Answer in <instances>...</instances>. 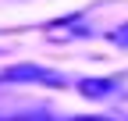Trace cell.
<instances>
[{
    "label": "cell",
    "mask_w": 128,
    "mask_h": 121,
    "mask_svg": "<svg viewBox=\"0 0 128 121\" xmlns=\"http://www.w3.org/2000/svg\"><path fill=\"white\" fill-rule=\"evenodd\" d=\"M68 121H118V118H107V114H89V118H68Z\"/></svg>",
    "instance_id": "5"
},
{
    "label": "cell",
    "mask_w": 128,
    "mask_h": 121,
    "mask_svg": "<svg viewBox=\"0 0 128 121\" xmlns=\"http://www.w3.org/2000/svg\"><path fill=\"white\" fill-rule=\"evenodd\" d=\"M110 43H114V46H121V50H128V22L118 25L114 32H110Z\"/></svg>",
    "instance_id": "4"
},
{
    "label": "cell",
    "mask_w": 128,
    "mask_h": 121,
    "mask_svg": "<svg viewBox=\"0 0 128 121\" xmlns=\"http://www.w3.org/2000/svg\"><path fill=\"white\" fill-rule=\"evenodd\" d=\"M46 36H50V39H64V43H71V39H86V36H92V28L86 25L82 14H75V18L60 22V25H54V28H46Z\"/></svg>",
    "instance_id": "3"
},
{
    "label": "cell",
    "mask_w": 128,
    "mask_h": 121,
    "mask_svg": "<svg viewBox=\"0 0 128 121\" xmlns=\"http://www.w3.org/2000/svg\"><path fill=\"white\" fill-rule=\"evenodd\" d=\"M18 82H32V86H46V89H64L68 78L54 68H43V64H32V60H22L14 68L0 71V86H18Z\"/></svg>",
    "instance_id": "1"
},
{
    "label": "cell",
    "mask_w": 128,
    "mask_h": 121,
    "mask_svg": "<svg viewBox=\"0 0 128 121\" xmlns=\"http://www.w3.org/2000/svg\"><path fill=\"white\" fill-rule=\"evenodd\" d=\"M75 86L86 100H110L121 93V75H114V78H78Z\"/></svg>",
    "instance_id": "2"
}]
</instances>
